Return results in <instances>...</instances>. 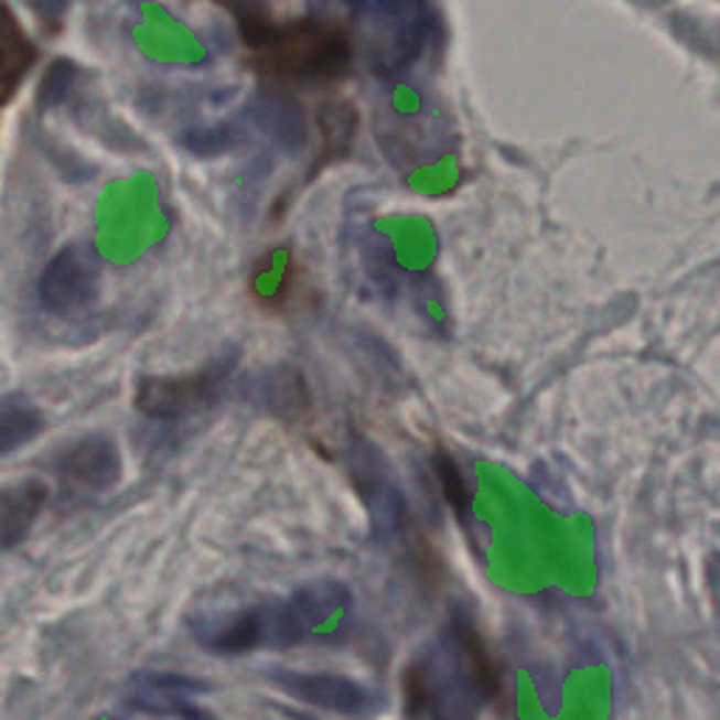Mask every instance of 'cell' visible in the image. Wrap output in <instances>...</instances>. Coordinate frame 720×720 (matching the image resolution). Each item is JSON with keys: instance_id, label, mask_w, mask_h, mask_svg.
Masks as SVG:
<instances>
[{"instance_id": "cell-1", "label": "cell", "mask_w": 720, "mask_h": 720, "mask_svg": "<svg viewBox=\"0 0 720 720\" xmlns=\"http://www.w3.org/2000/svg\"><path fill=\"white\" fill-rule=\"evenodd\" d=\"M498 692V670L468 616L456 614L437 651L413 658L402 678L411 720H470L479 701Z\"/></svg>"}, {"instance_id": "cell-2", "label": "cell", "mask_w": 720, "mask_h": 720, "mask_svg": "<svg viewBox=\"0 0 720 720\" xmlns=\"http://www.w3.org/2000/svg\"><path fill=\"white\" fill-rule=\"evenodd\" d=\"M245 45L259 74L284 82H332L352 60L350 34L324 20H288L243 25Z\"/></svg>"}, {"instance_id": "cell-3", "label": "cell", "mask_w": 720, "mask_h": 720, "mask_svg": "<svg viewBox=\"0 0 720 720\" xmlns=\"http://www.w3.org/2000/svg\"><path fill=\"white\" fill-rule=\"evenodd\" d=\"M189 631L197 645L219 656H243L259 647H290L308 636L290 611L288 600L195 616L189 620Z\"/></svg>"}, {"instance_id": "cell-4", "label": "cell", "mask_w": 720, "mask_h": 720, "mask_svg": "<svg viewBox=\"0 0 720 720\" xmlns=\"http://www.w3.org/2000/svg\"><path fill=\"white\" fill-rule=\"evenodd\" d=\"M226 366L189 372V375L141 377L136 386V406L152 420H181L212 406L223 391Z\"/></svg>"}, {"instance_id": "cell-5", "label": "cell", "mask_w": 720, "mask_h": 720, "mask_svg": "<svg viewBox=\"0 0 720 720\" xmlns=\"http://www.w3.org/2000/svg\"><path fill=\"white\" fill-rule=\"evenodd\" d=\"M99 279V259L88 245H68L45 265L40 276V301L51 313L85 308Z\"/></svg>"}, {"instance_id": "cell-6", "label": "cell", "mask_w": 720, "mask_h": 720, "mask_svg": "<svg viewBox=\"0 0 720 720\" xmlns=\"http://www.w3.org/2000/svg\"><path fill=\"white\" fill-rule=\"evenodd\" d=\"M273 684L290 698L310 703V707L330 709L338 714H372L377 712V696L364 684L352 681L344 676H330V673H295L276 670Z\"/></svg>"}, {"instance_id": "cell-7", "label": "cell", "mask_w": 720, "mask_h": 720, "mask_svg": "<svg viewBox=\"0 0 720 720\" xmlns=\"http://www.w3.org/2000/svg\"><path fill=\"white\" fill-rule=\"evenodd\" d=\"M57 473L82 487H110L121 473V456L114 439L85 437L65 448L57 459Z\"/></svg>"}, {"instance_id": "cell-8", "label": "cell", "mask_w": 720, "mask_h": 720, "mask_svg": "<svg viewBox=\"0 0 720 720\" xmlns=\"http://www.w3.org/2000/svg\"><path fill=\"white\" fill-rule=\"evenodd\" d=\"M201 689V684L189 681L181 676H144L138 678L132 689V707L144 709L152 714H175L183 720H214L206 709L192 703V692Z\"/></svg>"}, {"instance_id": "cell-9", "label": "cell", "mask_w": 720, "mask_h": 720, "mask_svg": "<svg viewBox=\"0 0 720 720\" xmlns=\"http://www.w3.org/2000/svg\"><path fill=\"white\" fill-rule=\"evenodd\" d=\"M45 498L49 490L37 479L0 487V549H12L29 538L43 513Z\"/></svg>"}, {"instance_id": "cell-10", "label": "cell", "mask_w": 720, "mask_h": 720, "mask_svg": "<svg viewBox=\"0 0 720 720\" xmlns=\"http://www.w3.org/2000/svg\"><path fill=\"white\" fill-rule=\"evenodd\" d=\"M288 605L295 614V620H299V625L304 627V633H310L315 627L332 622L335 616H341L344 611H350L352 594L338 580H319V583H308L295 589L288 597Z\"/></svg>"}, {"instance_id": "cell-11", "label": "cell", "mask_w": 720, "mask_h": 720, "mask_svg": "<svg viewBox=\"0 0 720 720\" xmlns=\"http://www.w3.org/2000/svg\"><path fill=\"white\" fill-rule=\"evenodd\" d=\"M364 476L357 482V490H361V498H364L366 509H369L372 518V533L380 540H391L400 535L402 524V498L397 493L395 484L383 476L380 470L366 468L361 470Z\"/></svg>"}, {"instance_id": "cell-12", "label": "cell", "mask_w": 720, "mask_h": 720, "mask_svg": "<svg viewBox=\"0 0 720 720\" xmlns=\"http://www.w3.org/2000/svg\"><path fill=\"white\" fill-rule=\"evenodd\" d=\"M34 63V45L7 7H0V105L12 96L18 82Z\"/></svg>"}, {"instance_id": "cell-13", "label": "cell", "mask_w": 720, "mask_h": 720, "mask_svg": "<svg viewBox=\"0 0 720 720\" xmlns=\"http://www.w3.org/2000/svg\"><path fill=\"white\" fill-rule=\"evenodd\" d=\"M40 431H43V413L32 402L18 397L0 400V453L29 445Z\"/></svg>"}, {"instance_id": "cell-14", "label": "cell", "mask_w": 720, "mask_h": 720, "mask_svg": "<svg viewBox=\"0 0 720 720\" xmlns=\"http://www.w3.org/2000/svg\"><path fill=\"white\" fill-rule=\"evenodd\" d=\"M437 479L439 484H442V493H445L448 504H451L453 509H456L459 518H468L470 515V490L468 484H464V476L462 470H459V464L453 462L451 456H445V453H439L437 456Z\"/></svg>"}, {"instance_id": "cell-15", "label": "cell", "mask_w": 720, "mask_h": 720, "mask_svg": "<svg viewBox=\"0 0 720 720\" xmlns=\"http://www.w3.org/2000/svg\"><path fill=\"white\" fill-rule=\"evenodd\" d=\"M214 3L228 9L239 20V29L270 20V7H273V0H214Z\"/></svg>"}, {"instance_id": "cell-16", "label": "cell", "mask_w": 720, "mask_h": 720, "mask_svg": "<svg viewBox=\"0 0 720 720\" xmlns=\"http://www.w3.org/2000/svg\"><path fill=\"white\" fill-rule=\"evenodd\" d=\"M34 9H37V14H54V18H63L65 14V7H68V0H29Z\"/></svg>"}, {"instance_id": "cell-17", "label": "cell", "mask_w": 720, "mask_h": 720, "mask_svg": "<svg viewBox=\"0 0 720 720\" xmlns=\"http://www.w3.org/2000/svg\"><path fill=\"white\" fill-rule=\"evenodd\" d=\"M712 591H714V600H718V608H720V560L714 563V569H712Z\"/></svg>"}, {"instance_id": "cell-18", "label": "cell", "mask_w": 720, "mask_h": 720, "mask_svg": "<svg viewBox=\"0 0 720 720\" xmlns=\"http://www.w3.org/2000/svg\"><path fill=\"white\" fill-rule=\"evenodd\" d=\"M288 714L293 720H315V718H310V714H301V712H288Z\"/></svg>"}]
</instances>
